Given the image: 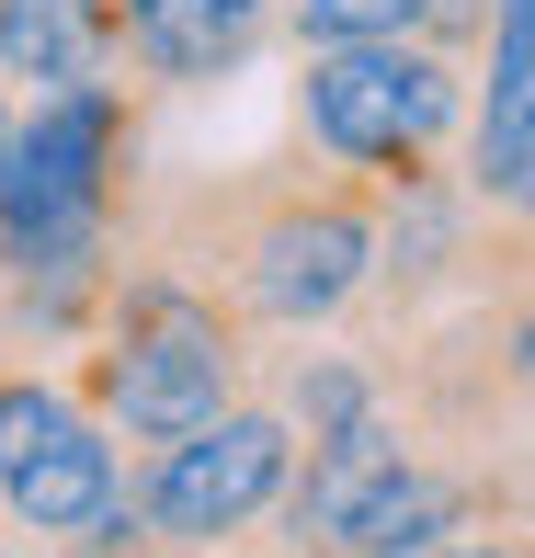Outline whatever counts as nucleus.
Listing matches in <instances>:
<instances>
[{"label":"nucleus","instance_id":"1","mask_svg":"<svg viewBox=\"0 0 535 558\" xmlns=\"http://www.w3.org/2000/svg\"><path fill=\"white\" fill-rule=\"evenodd\" d=\"M137 251L217 296L240 331H342L376 274V183L308 148L137 194Z\"/></svg>","mask_w":535,"mask_h":558},{"label":"nucleus","instance_id":"9","mask_svg":"<svg viewBox=\"0 0 535 558\" xmlns=\"http://www.w3.org/2000/svg\"><path fill=\"white\" fill-rule=\"evenodd\" d=\"M273 23L296 46H365V35H411L422 0H273Z\"/></svg>","mask_w":535,"mask_h":558},{"label":"nucleus","instance_id":"11","mask_svg":"<svg viewBox=\"0 0 535 558\" xmlns=\"http://www.w3.org/2000/svg\"><path fill=\"white\" fill-rule=\"evenodd\" d=\"M0 137H12V92H0Z\"/></svg>","mask_w":535,"mask_h":558},{"label":"nucleus","instance_id":"10","mask_svg":"<svg viewBox=\"0 0 535 558\" xmlns=\"http://www.w3.org/2000/svg\"><path fill=\"white\" fill-rule=\"evenodd\" d=\"M411 558H524L513 536H490V547H411Z\"/></svg>","mask_w":535,"mask_h":558},{"label":"nucleus","instance_id":"4","mask_svg":"<svg viewBox=\"0 0 535 558\" xmlns=\"http://www.w3.org/2000/svg\"><path fill=\"white\" fill-rule=\"evenodd\" d=\"M296 468V434L273 399H228V411H206L194 434L148 445L137 468H125V501L148 513V536H160V558H228L251 536V524L273 513V490H285Z\"/></svg>","mask_w":535,"mask_h":558},{"label":"nucleus","instance_id":"3","mask_svg":"<svg viewBox=\"0 0 535 558\" xmlns=\"http://www.w3.org/2000/svg\"><path fill=\"white\" fill-rule=\"evenodd\" d=\"M455 114H467V69L422 35H365V46H296V148L365 183H411L445 171Z\"/></svg>","mask_w":535,"mask_h":558},{"label":"nucleus","instance_id":"2","mask_svg":"<svg viewBox=\"0 0 535 558\" xmlns=\"http://www.w3.org/2000/svg\"><path fill=\"white\" fill-rule=\"evenodd\" d=\"M240 376H251L240 319H228L194 274H171L160 251H125L104 308H92V331H81V365H69L58 388L81 399L114 445H171L206 411H228Z\"/></svg>","mask_w":535,"mask_h":558},{"label":"nucleus","instance_id":"7","mask_svg":"<svg viewBox=\"0 0 535 558\" xmlns=\"http://www.w3.org/2000/svg\"><path fill=\"white\" fill-rule=\"evenodd\" d=\"M114 81V0H0V92Z\"/></svg>","mask_w":535,"mask_h":558},{"label":"nucleus","instance_id":"8","mask_svg":"<svg viewBox=\"0 0 535 558\" xmlns=\"http://www.w3.org/2000/svg\"><path fill=\"white\" fill-rule=\"evenodd\" d=\"M273 411H285V434H330V422H353V411H376V353H285L273 365Z\"/></svg>","mask_w":535,"mask_h":558},{"label":"nucleus","instance_id":"5","mask_svg":"<svg viewBox=\"0 0 535 558\" xmlns=\"http://www.w3.org/2000/svg\"><path fill=\"white\" fill-rule=\"evenodd\" d=\"M114 490H125L114 434L58 388V376H35V365L0 353V536L58 547V536H81Z\"/></svg>","mask_w":535,"mask_h":558},{"label":"nucleus","instance_id":"6","mask_svg":"<svg viewBox=\"0 0 535 558\" xmlns=\"http://www.w3.org/2000/svg\"><path fill=\"white\" fill-rule=\"evenodd\" d=\"M263 35H273V0H114V69H137L148 92L228 81Z\"/></svg>","mask_w":535,"mask_h":558}]
</instances>
